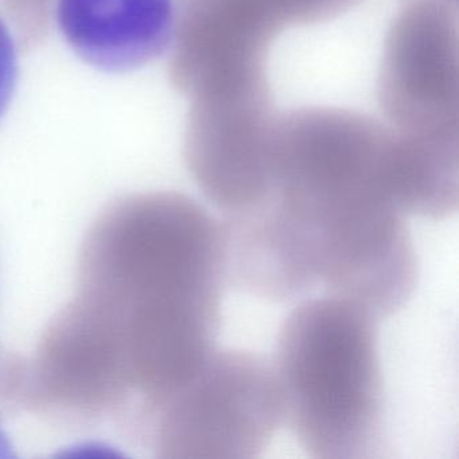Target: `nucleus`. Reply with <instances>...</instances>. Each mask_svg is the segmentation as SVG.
<instances>
[{
	"mask_svg": "<svg viewBox=\"0 0 459 459\" xmlns=\"http://www.w3.org/2000/svg\"><path fill=\"white\" fill-rule=\"evenodd\" d=\"M376 316L329 295L281 324L273 362L283 423L316 459L385 455L384 380Z\"/></svg>",
	"mask_w": 459,
	"mask_h": 459,
	"instance_id": "f257e3e1",
	"label": "nucleus"
},
{
	"mask_svg": "<svg viewBox=\"0 0 459 459\" xmlns=\"http://www.w3.org/2000/svg\"><path fill=\"white\" fill-rule=\"evenodd\" d=\"M192 95L186 160L206 200L224 216L264 203L279 117L267 74L212 82Z\"/></svg>",
	"mask_w": 459,
	"mask_h": 459,
	"instance_id": "7ed1b4c3",
	"label": "nucleus"
},
{
	"mask_svg": "<svg viewBox=\"0 0 459 459\" xmlns=\"http://www.w3.org/2000/svg\"><path fill=\"white\" fill-rule=\"evenodd\" d=\"M378 100L400 133L459 144L458 2L403 0L384 44Z\"/></svg>",
	"mask_w": 459,
	"mask_h": 459,
	"instance_id": "20e7f679",
	"label": "nucleus"
},
{
	"mask_svg": "<svg viewBox=\"0 0 459 459\" xmlns=\"http://www.w3.org/2000/svg\"><path fill=\"white\" fill-rule=\"evenodd\" d=\"M56 17L74 52L109 74L147 65L176 39L174 0H57Z\"/></svg>",
	"mask_w": 459,
	"mask_h": 459,
	"instance_id": "423d86ee",
	"label": "nucleus"
},
{
	"mask_svg": "<svg viewBox=\"0 0 459 459\" xmlns=\"http://www.w3.org/2000/svg\"><path fill=\"white\" fill-rule=\"evenodd\" d=\"M165 399L160 448L170 458H257L283 423L275 368L255 351L213 349Z\"/></svg>",
	"mask_w": 459,
	"mask_h": 459,
	"instance_id": "f03ea898",
	"label": "nucleus"
},
{
	"mask_svg": "<svg viewBox=\"0 0 459 459\" xmlns=\"http://www.w3.org/2000/svg\"><path fill=\"white\" fill-rule=\"evenodd\" d=\"M451 2H458V0H451Z\"/></svg>",
	"mask_w": 459,
	"mask_h": 459,
	"instance_id": "1a4fd4ad",
	"label": "nucleus"
},
{
	"mask_svg": "<svg viewBox=\"0 0 459 459\" xmlns=\"http://www.w3.org/2000/svg\"><path fill=\"white\" fill-rule=\"evenodd\" d=\"M18 65L17 48L6 23L0 20V119L6 114L17 88Z\"/></svg>",
	"mask_w": 459,
	"mask_h": 459,
	"instance_id": "6e6552de",
	"label": "nucleus"
},
{
	"mask_svg": "<svg viewBox=\"0 0 459 459\" xmlns=\"http://www.w3.org/2000/svg\"><path fill=\"white\" fill-rule=\"evenodd\" d=\"M359 0H256L265 18L278 29L311 25L338 17Z\"/></svg>",
	"mask_w": 459,
	"mask_h": 459,
	"instance_id": "0eeeda50",
	"label": "nucleus"
},
{
	"mask_svg": "<svg viewBox=\"0 0 459 459\" xmlns=\"http://www.w3.org/2000/svg\"><path fill=\"white\" fill-rule=\"evenodd\" d=\"M227 283L268 302L306 297L318 281L313 241L273 198L220 221Z\"/></svg>",
	"mask_w": 459,
	"mask_h": 459,
	"instance_id": "39448f33",
	"label": "nucleus"
}]
</instances>
